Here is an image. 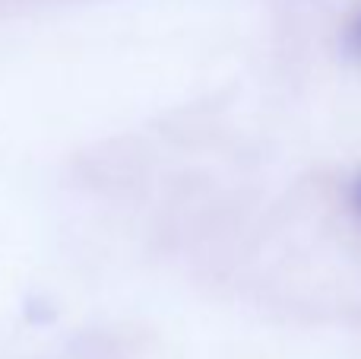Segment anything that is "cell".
Returning <instances> with one entry per match:
<instances>
[{
    "mask_svg": "<svg viewBox=\"0 0 361 359\" xmlns=\"http://www.w3.org/2000/svg\"><path fill=\"white\" fill-rule=\"evenodd\" d=\"M343 51H345V57L361 64V0L355 4V10L349 13V19H345V25H343Z\"/></svg>",
    "mask_w": 361,
    "mask_h": 359,
    "instance_id": "6da1fadb",
    "label": "cell"
},
{
    "mask_svg": "<svg viewBox=\"0 0 361 359\" xmlns=\"http://www.w3.org/2000/svg\"><path fill=\"white\" fill-rule=\"evenodd\" d=\"M345 210L355 216V223L361 226V165L349 175V182H345Z\"/></svg>",
    "mask_w": 361,
    "mask_h": 359,
    "instance_id": "7a4b0ae2",
    "label": "cell"
}]
</instances>
